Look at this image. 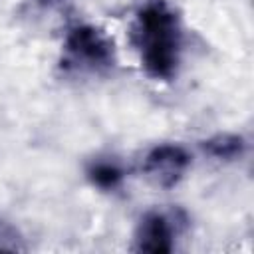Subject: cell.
<instances>
[{
  "label": "cell",
  "mask_w": 254,
  "mask_h": 254,
  "mask_svg": "<svg viewBox=\"0 0 254 254\" xmlns=\"http://www.w3.org/2000/svg\"><path fill=\"white\" fill-rule=\"evenodd\" d=\"M133 46L141 67L157 81L177 77L183 60V22L167 0H147L133 20Z\"/></svg>",
  "instance_id": "obj_1"
},
{
  "label": "cell",
  "mask_w": 254,
  "mask_h": 254,
  "mask_svg": "<svg viewBox=\"0 0 254 254\" xmlns=\"http://www.w3.org/2000/svg\"><path fill=\"white\" fill-rule=\"evenodd\" d=\"M117 64L113 40L97 26L81 22L67 28L60 67L69 75H105Z\"/></svg>",
  "instance_id": "obj_2"
},
{
  "label": "cell",
  "mask_w": 254,
  "mask_h": 254,
  "mask_svg": "<svg viewBox=\"0 0 254 254\" xmlns=\"http://www.w3.org/2000/svg\"><path fill=\"white\" fill-rule=\"evenodd\" d=\"M190 167L189 151L179 143H161L149 149L143 159V173L147 179L163 189H171L181 183Z\"/></svg>",
  "instance_id": "obj_3"
},
{
  "label": "cell",
  "mask_w": 254,
  "mask_h": 254,
  "mask_svg": "<svg viewBox=\"0 0 254 254\" xmlns=\"http://www.w3.org/2000/svg\"><path fill=\"white\" fill-rule=\"evenodd\" d=\"M179 232L177 216L165 210H147L135 228L133 250L149 254H169L175 250V238Z\"/></svg>",
  "instance_id": "obj_4"
},
{
  "label": "cell",
  "mask_w": 254,
  "mask_h": 254,
  "mask_svg": "<svg viewBox=\"0 0 254 254\" xmlns=\"http://www.w3.org/2000/svg\"><path fill=\"white\" fill-rule=\"evenodd\" d=\"M85 177L91 187H95L103 192H113V190L121 189V185L125 183L127 171H125L123 163L115 157H97V159L89 161V165L85 169Z\"/></svg>",
  "instance_id": "obj_5"
},
{
  "label": "cell",
  "mask_w": 254,
  "mask_h": 254,
  "mask_svg": "<svg viewBox=\"0 0 254 254\" xmlns=\"http://www.w3.org/2000/svg\"><path fill=\"white\" fill-rule=\"evenodd\" d=\"M202 151L216 161H236L246 153V141L236 133H216L202 141Z\"/></svg>",
  "instance_id": "obj_6"
},
{
  "label": "cell",
  "mask_w": 254,
  "mask_h": 254,
  "mask_svg": "<svg viewBox=\"0 0 254 254\" xmlns=\"http://www.w3.org/2000/svg\"><path fill=\"white\" fill-rule=\"evenodd\" d=\"M22 248L24 246L20 244L18 230L12 224L0 220V250H22Z\"/></svg>",
  "instance_id": "obj_7"
},
{
  "label": "cell",
  "mask_w": 254,
  "mask_h": 254,
  "mask_svg": "<svg viewBox=\"0 0 254 254\" xmlns=\"http://www.w3.org/2000/svg\"><path fill=\"white\" fill-rule=\"evenodd\" d=\"M38 4H42V6H46V8H54V6H58V4H62L64 0H36Z\"/></svg>",
  "instance_id": "obj_8"
}]
</instances>
